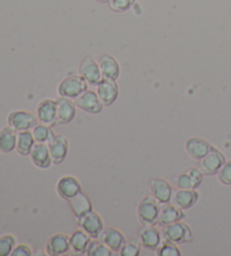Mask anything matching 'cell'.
<instances>
[{
    "mask_svg": "<svg viewBox=\"0 0 231 256\" xmlns=\"http://www.w3.org/2000/svg\"><path fill=\"white\" fill-rule=\"evenodd\" d=\"M88 90V82L86 79L79 76H70L64 79L58 87V94L61 97H68L71 100H76L82 92Z\"/></svg>",
    "mask_w": 231,
    "mask_h": 256,
    "instance_id": "1",
    "label": "cell"
},
{
    "mask_svg": "<svg viewBox=\"0 0 231 256\" xmlns=\"http://www.w3.org/2000/svg\"><path fill=\"white\" fill-rule=\"evenodd\" d=\"M160 203L152 196L144 198L138 206V218L142 224H154L160 212Z\"/></svg>",
    "mask_w": 231,
    "mask_h": 256,
    "instance_id": "2",
    "label": "cell"
},
{
    "mask_svg": "<svg viewBox=\"0 0 231 256\" xmlns=\"http://www.w3.org/2000/svg\"><path fill=\"white\" fill-rule=\"evenodd\" d=\"M162 236L165 237V240L174 242L176 244H184L190 242L193 238L190 228L182 222H172L164 227Z\"/></svg>",
    "mask_w": 231,
    "mask_h": 256,
    "instance_id": "3",
    "label": "cell"
},
{
    "mask_svg": "<svg viewBox=\"0 0 231 256\" xmlns=\"http://www.w3.org/2000/svg\"><path fill=\"white\" fill-rule=\"evenodd\" d=\"M8 124L16 131H28L38 124V118L35 114L28 111H15L8 116Z\"/></svg>",
    "mask_w": 231,
    "mask_h": 256,
    "instance_id": "4",
    "label": "cell"
},
{
    "mask_svg": "<svg viewBox=\"0 0 231 256\" xmlns=\"http://www.w3.org/2000/svg\"><path fill=\"white\" fill-rule=\"evenodd\" d=\"M226 162L224 156L213 148L206 157H203L201 160H198V170L202 172L203 175H216L218 172Z\"/></svg>",
    "mask_w": 231,
    "mask_h": 256,
    "instance_id": "5",
    "label": "cell"
},
{
    "mask_svg": "<svg viewBox=\"0 0 231 256\" xmlns=\"http://www.w3.org/2000/svg\"><path fill=\"white\" fill-rule=\"evenodd\" d=\"M74 104L76 106L82 110V111L90 114H98L104 108V105L100 100L97 92L90 90H87L85 92H82L80 96H78L77 98L74 100Z\"/></svg>",
    "mask_w": 231,
    "mask_h": 256,
    "instance_id": "6",
    "label": "cell"
},
{
    "mask_svg": "<svg viewBox=\"0 0 231 256\" xmlns=\"http://www.w3.org/2000/svg\"><path fill=\"white\" fill-rule=\"evenodd\" d=\"M78 224L84 229L92 238L100 237L104 230V222L98 214L90 211V212L82 216L78 219Z\"/></svg>",
    "mask_w": 231,
    "mask_h": 256,
    "instance_id": "7",
    "label": "cell"
},
{
    "mask_svg": "<svg viewBox=\"0 0 231 256\" xmlns=\"http://www.w3.org/2000/svg\"><path fill=\"white\" fill-rule=\"evenodd\" d=\"M79 74L85 78L88 85L90 86H97L103 79L100 64H97L92 56H87L82 60L80 67H79Z\"/></svg>",
    "mask_w": 231,
    "mask_h": 256,
    "instance_id": "8",
    "label": "cell"
},
{
    "mask_svg": "<svg viewBox=\"0 0 231 256\" xmlns=\"http://www.w3.org/2000/svg\"><path fill=\"white\" fill-rule=\"evenodd\" d=\"M138 240L144 248L149 250H156L162 244L160 232L154 224H144L138 234Z\"/></svg>",
    "mask_w": 231,
    "mask_h": 256,
    "instance_id": "9",
    "label": "cell"
},
{
    "mask_svg": "<svg viewBox=\"0 0 231 256\" xmlns=\"http://www.w3.org/2000/svg\"><path fill=\"white\" fill-rule=\"evenodd\" d=\"M48 150H50L52 162L56 165H60L64 162L69 150V141L64 136H54L48 142Z\"/></svg>",
    "mask_w": 231,
    "mask_h": 256,
    "instance_id": "10",
    "label": "cell"
},
{
    "mask_svg": "<svg viewBox=\"0 0 231 256\" xmlns=\"http://www.w3.org/2000/svg\"><path fill=\"white\" fill-rule=\"evenodd\" d=\"M36 116L38 122L46 126H54L58 123V106L56 100H43L38 104L36 110Z\"/></svg>",
    "mask_w": 231,
    "mask_h": 256,
    "instance_id": "11",
    "label": "cell"
},
{
    "mask_svg": "<svg viewBox=\"0 0 231 256\" xmlns=\"http://www.w3.org/2000/svg\"><path fill=\"white\" fill-rule=\"evenodd\" d=\"M56 192L60 198L69 201L79 192H82V185L74 176L66 175L58 180Z\"/></svg>",
    "mask_w": 231,
    "mask_h": 256,
    "instance_id": "12",
    "label": "cell"
},
{
    "mask_svg": "<svg viewBox=\"0 0 231 256\" xmlns=\"http://www.w3.org/2000/svg\"><path fill=\"white\" fill-rule=\"evenodd\" d=\"M97 94L104 106H110L118 97V86L116 80L110 79H102V82L97 85Z\"/></svg>",
    "mask_w": 231,
    "mask_h": 256,
    "instance_id": "13",
    "label": "cell"
},
{
    "mask_svg": "<svg viewBox=\"0 0 231 256\" xmlns=\"http://www.w3.org/2000/svg\"><path fill=\"white\" fill-rule=\"evenodd\" d=\"M203 180L202 172L195 167H190L180 173L177 178V188L184 190H195L201 185Z\"/></svg>",
    "mask_w": 231,
    "mask_h": 256,
    "instance_id": "14",
    "label": "cell"
},
{
    "mask_svg": "<svg viewBox=\"0 0 231 256\" xmlns=\"http://www.w3.org/2000/svg\"><path fill=\"white\" fill-rule=\"evenodd\" d=\"M70 250V236L66 234H56L48 240L46 250L50 256H60L69 253Z\"/></svg>",
    "mask_w": 231,
    "mask_h": 256,
    "instance_id": "15",
    "label": "cell"
},
{
    "mask_svg": "<svg viewBox=\"0 0 231 256\" xmlns=\"http://www.w3.org/2000/svg\"><path fill=\"white\" fill-rule=\"evenodd\" d=\"M185 149L188 155L195 160H201L203 157H206L208 152L213 149L210 142L202 138H190L185 144Z\"/></svg>",
    "mask_w": 231,
    "mask_h": 256,
    "instance_id": "16",
    "label": "cell"
},
{
    "mask_svg": "<svg viewBox=\"0 0 231 256\" xmlns=\"http://www.w3.org/2000/svg\"><path fill=\"white\" fill-rule=\"evenodd\" d=\"M30 156L33 164L38 166V168L46 170L53 164L50 150H48V146L46 144H35Z\"/></svg>",
    "mask_w": 231,
    "mask_h": 256,
    "instance_id": "17",
    "label": "cell"
},
{
    "mask_svg": "<svg viewBox=\"0 0 231 256\" xmlns=\"http://www.w3.org/2000/svg\"><path fill=\"white\" fill-rule=\"evenodd\" d=\"M58 106V123L68 124L76 116V104L68 97H59L56 100Z\"/></svg>",
    "mask_w": 231,
    "mask_h": 256,
    "instance_id": "18",
    "label": "cell"
},
{
    "mask_svg": "<svg viewBox=\"0 0 231 256\" xmlns=\"http://www.w3.org/2000/svg\"><path fill=\"white\" fill-rule=\"evenodd\" d=\"M184 217V210L180 209L178 206H176L175 204H168V203H165V204H162L160 208L157 224L165 227L167 224H170L172 222H180Z\"/></svg>",
    "mask_w": 231,
    "mask_h": 256,
    "instance_id": "19",
    "label": "cell"
},
{
    "mask_svg": "<svg viewBox=\"0 0 231 256\" xmlns=\"http://www.w3.org/2000/svg\"><path fill=\"white\" fill-rule=\"evenodd\" d=\"M151 194L160 204H165L170 203L172 198V188L167 180L154 178L151 182Z\"/></svg>",
    "mask_w": 231,
    "mask_h": 256,
    "instance_id": "20",
    "label": "cell"
},
{
    "mask_svg": "<svg viewBox=\"0 0 231 256\" xmlns=\"http://www.w3.org/2000/svg\"><path fill=\"white\" fill-rule=\"evenodd\" d=\"M200 194L196 190H184L178 188L175 196H172V204L178 206L182 210H188L195 204L198 200Z\"/></svg>",
    "mask_w": 231,
    "mask_h": 256,
    "instance_id": "21",
    "label": "cell"
},
{
    "mask_svg": "<svg viewBox=\"0 0 231 256\" xmlns=\"http://www.w3.org/2000/svg\"><path fill=\"white\" fill-rule=\"evenodd\" d=\"M100 240L104 244L108 245L113 252H120L126 244V237L123 236V234L116 228L108 227L104 228L103 232L100 235Z\"/></svg>",
    "mask_w": 231,
    "mask_h": 256,
    "instance_id": "22",
    "label": "cell"
},
{
    "mask_svg": "<svg viewBox=\"0 0 231 256\" xmlns=\"http://www.w3.org/2000/svg\"><path fill=\"white\" fill-rule=\"evenodd\" d=\"M69 203L71 210H72V212L74 214L77 219L82 218V216L92 211V201L84 192H79L77 196H74L71 200H69Z\"/></svg>",
    "mask_w": 231,
    "mask_h": 256,
    "instance_id": "23",
    "label": "cell"
},
{
    "mask_svg": "<svg viewBox=\"0 0 231 256\" xmlns=\"http://www.w3.org/2000/svg\"><path fill=\"white\" fill-rule=\"evenodd\" d=\"M100 68L103 78L116 80L120 76V66L116 59L110 54H104L100 59Z\"/></svg>",
    "mask_w": 231,
    "mask_h": 256,
    "instance_id": "24",
    "label": "cell"
},
{
    "mask_svg": "<svg viewBox=\"0 0 231 256\" xmlns=\"http://www.w3.org/2000/svg\"><path fill=\"white\" fill-rule=\"evenodd\" d=\"M90 242H92V237L82 228L77 229V230L72 232V235L70 236L71 250L77 254L86 253Z\"/></svg>",
    "mask_w": 231,
    "mask_h": 256,
    "instance_id": "25",
    "label": "cell"
},
{
    "mask_svg": "<svg viewBox=\"0 0 231 256\" xmlns=\"http://www.w3.org/2000/svg\"><path fill=\"white\" fill-rule=\"evenodd\" d=\"M16 130L12 126L4 128L0 131V152L10 154L17 146V134Z\"/></svg>",
    "mask_w": 231,
    "mask_h": 256,
    "instance_id": "26",
    "label": "cell"
},
{
    "mask_svg": "<svg viewBox=\"0 0 231 256\" xmlns=\"http://www.w3.org/2000/svg\"><path fill=\"white\" fill-rule=\"evenodd\" d=\"M35 146V138L33 132L28 131H20L17 136V152L22 156H28L32 152L33 147Z\"/></svg>",
    "mask_w": 231,
    "mask_h": 256,
    "instance_id": "27",
    "label": "cell"
},
{
    "mask_svg": "<svg viewBox=\"0 0 231 256\" xmlns=\"http://www.w3.org/2000/svg\"><path fill=\"white\" fill-rule=\"evenodd\" d=\"M113 250L103 242L96 240V238H94V240H92L90 246H88L86 253L90 256H110Z\"/></svg>",
    "mask_w": 231,
    "mask_h": 256,
    "instance_id": "28",
    "label": "cell"
},
{
    "mask_svg": "<svg viewBox=\"0 0 231 256\" xmlns=\"http://www.w3.org/2000/svg\"><path fill=\"white\" fill-rule=\"evenodd\" d=\"M33 136L35 138V141L36 142H41V144H46L50 141L53 136H54V132L46 124H38L33 129Z\"/></svg>",
    "mask_w": 231,
    "mask_h": 256,
    "instance_id": "29",
    "label": "cell"
},
{
    "mask_svg": "<svg viewBox=\"0 0 231 256\" xmlns=\"http://www.w3.org/2000/svg\"><path fill=\"white\" fill-rule=\"evenodd\" d=\"M158 256H180L182 253L176 242L165 240L156 250Z\"/></svg>",
    "mask_w": 231,
    "mask_h": 256,
    "instance_id": "30",
    "label": "cell"
},
{
    "mask_svg": "<svg viewBox=\"0 0 231 256\" xmlns=\"http://www.w3.org/2000/svg\"><path fill=\"white\" fill-rule=\"evenodd\" d=\"M140 242L139 240H131L126 242V244L120 250L121 256H138L140 255Z\"/></svg>",
    "mask_w": 231,
    "mask_h": 256,
    "instance_id": "31",
    "label": "cell"
},
{
    "mask_svg": "<svg viewBox=\"0 0 231 256\" xmlns=\"http://www.w3.org/2000/svg\"><path fill=\"white\" fill-rule=\"evenodd\" d=\"M15 238L10 235L0 237V256H7L12 254L15 246Z\"/></svg>",
    "mask_w": 231,
    "mask_h": 256,
    "instance_id": "32",
    "label": "cell"
},
{
    "mask_svg": "<svg viewBox=\"0 0 231 256\" xmlns=\"http://www.w3.org/2000/svg\"><path fill=\"white\" fill-rule=\"evenodd\" d=\"M136 0H110V8L114 12H122L130 10Z\"/></svg>",
    "mask_w": 231,
    "mask_h": 256,
    "instance_id": "33",
    "label": "cell"
},
{
    "mask_svg": "<svg viewBox=\"0 0 231 256\" xmlns=\"http://www.w3.org/2000/svg\"><path fill=\"white\" fill-rule=\"evenodd\" d=\"M218 178L222 184L231 185V160L224 162V166L218 172Z\"/></svg>",
    "mask_w": 231,
    "mask_h": 256,
    "instance_id": "34",
    "label": "cell"
},
{
    "mask_svg": "<svg viewBox=\"0 0 231 256\" xmlns=\"http://www.w3.org/2000/svg\"><path fill=\"white\" fill-rule=\"evenodd\" d=\"M12 256H30L32 255V250L26 245H20L12 252Z\"/></svg>",
    "mask_w": 231,
    "mask_h": 256,
    "instance_id": "35",
    "label": "cell"
},
{
    "mask_svg": "<svg viewBox=\"0 0 231 256\" xmlns=\"http://www.w3.org/2000/svg\"><path fill=\"white\" fill-rule=\"evenodd\" d=\"M95 2H98L102 4H106V2H110V0H95Z\"/></svg>",
    "mask_w": 231,
    "mask_h": 256,
    "instance_id": "36",
    "label": "cell"
}]
</instances>
